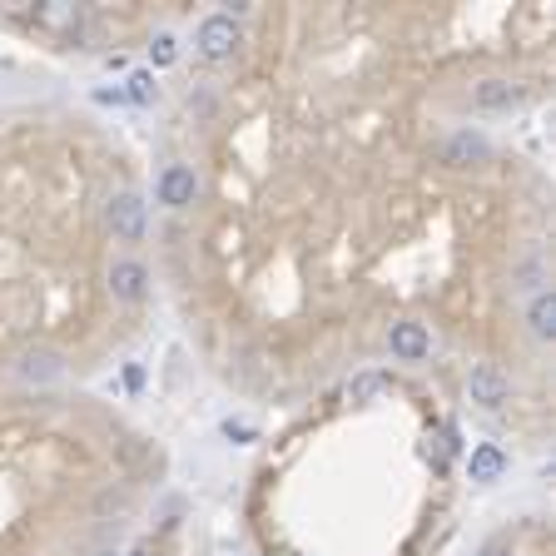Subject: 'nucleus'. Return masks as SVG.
I'll return each instance as SVG.
<instances>
[{
    "instance_id": "f257e3e1",
    "label": "nucleus",
    "mask_w": 556,
    "mask_h": 556,
    "mask_svg": "<svg viewBox=\"0 0 556 556\" xmlns=\"http://www.w3.org/2000/svg\"><path fill=\"white\" fill-rule=\"evenodd\" d=\"M194 45H199V55L204 60H229L234 50H239V20L234 15H204L199 20V30H194Z\"/></svg>"
},
{
    "instance_id": "f03ea898",
    "label": "nucleus",
    "mask_w": 556,
    "mask_h": 556,
    "mask_svg": "<svg viewBox=\"0 0 556 556\" xmlns=\"http://www.w3.org/2000/svg\"><path fill=\"white\" fill-rule=\"evenodd\" d=\"M199 199V174L189 164H164L159 179H154V204L164 209H189Z\"/></svg>"
},
{
    "instance_id": "7ed1b4c3",
    "label": "nucleus",
    "mask_w": 556,
    "mask_h": 556,
    "mask_svg": "<svg viewBox=\"0 0 556 556\" xmlns=\"http://www.w3.org/2000/svg\"><path fill=\"white\" fill-rule=\"evenodd\" d=\"M467 393H472V403H477V408L497 413V408L512 398V383H507V373H502L497 363H477V368L467 373Z\"/></svg>"
},
{
    "instance_id": "20e7f679",
    "label": "nucleus",
    "mask_w": 556,
    "mask_h": 556,
    "mask_svg": "<svg viewBox=\"0 0 556 556\" xmlns=\"http://www.w3.org/2000/svg\"><path fill=\"white\" fill-rule=\"evenodd\" d=\"M105 219H110V229H115L120 244H139V239H144V199H139L135 189L115 194L110 209H105Z\"/></svg>"
},
{
    "instance_id": "39448f33",
    "label": "nucleus",
    "mask_w": 556,
    "mask_h": 556,
    "mask_svg": "<svg viewBox=\"0 0 556 556\" xmlns=\"http://www.w3.org/2000/svg\"><path fill=\"white\" fill-rule=\"evenodd\" d=\"M388 348H393V358H398V363H422V358L432 353V338H427V328H422V323L403 318V323H393V328H388Z\"/></svg>"
},
{
    "instance_id": "423d86ee",
    "label": "nucleus",
    "mask_w": 556,
    "mask_h": 556,
    "mask_svg": "<svg viewBox=\"0 0 556 556\" xmlns=\"http://www.w3.org/2000/svg\"><path fill=\"white\" fill-rule=\"evenodd\" d=\"M527 100V85L517 80H477L472 85V110H517Z\"/></svg>"
},
{
    "instance_id": "0eeeda50",
    "label": "nucleus",
    "mask_w": 556,
    "mask_h": 556,
    "mask_svg": "<svg viewBox=\"0 0 556 556\" xmlns=\"http://www.w3.org/2000/svg\"><path fill=\"white\" fill-rule=\"evenodd\" d=\"M110 293H115L120 303H139V298L149 293V269H144L139 259H115V269H110Z\"/></svg>"
},
{
    "instance_id": "6e6552de",
    "label": "nucleus",
    "mask_w": 556,
    "mask_h": 556,
    "mask_svg": "<svg viewBox=\"0 0 556 556\" xmlns=\"http://www.w3.org/2000/svg\"><path fill=\"white\" fill-rule=\"evenodd\" d=\"M65 373V358L55 353V348H30V353H20V378H30V383H55Z\"/></svg>"
},
{
    "instance_id": "1a4fd4ad",
    "label": "nucleus",
    "mask_w": 556,
    "mask_h": 556,
    "mask_svg": "<svg viewBox=\"0 0 556 556\" xmlns=\"http://www.w3.org/2000/svg\"><path fill=\"white\" fill-rule=\"evenodd\" d=\"M467 472H472V482H502V472H507V452H502L497 442H477L472 457H467Z\"/></svg>"
},
{
    "instance_id": "9d476101",
    "label": "nucleus",
    "mask_w": 556,
    "mask_h": 556,
    "mask_svg": "<svg viewBox=\"0 0 556 556\" xmlns=\"http://www.w3.org/2000/svg\"><path fill=\"white\" fill-rule=\"evenodd\" d=\"M477 159H487V139L472 135V130H457V135L442 144V164H477Z\"/></svg>"
},
{
    "instance_id": "9b49d317",
    "label": "nucleus",
    "mask_w": 556,
    "mask_h": 556,
    "mask_svg": "<svg viewBox=\"0 0 556 556\" xmlns=\"http://www.w3.org/2000/svg\"><path fill=\"white\" fill-rule=\"evenodd\" d=\"M527 323H532V333H537V338H552V333H556V298L547 293V288L527 303Z\"/></svg>"
},
{
    "instance_id": "f8f14e48",
    "label": "nucleus",
    "mask_w": 556,
    "mask_h": 556,
    "mask_svg": "<svg viewBox=\"0 0 556 556\" xmlns=\"http://www.w3.org/2000/svg\"><path fill=\"white\" fill-rule=\"evenodd\" d=\"M383 393H388V373H358V378L348 383V403H358V408H363V403H378Z\"/></svg>"
},
{
    "instance_id": "ddd939ff",
    "label": "nucleus",
    "mask_w": 556,
    "mask_h": 556,
    "mask_svg": "<svg viewBox=\"0 0 556 556\" xmlns=\"http://www.w3.org/2000/svg\"><path fill=\"white\" fill-rule=\"evenodd\" d=\"M125 85H130V90H125V100H135V105H154V100H159L154 70H135V75H130Z\"/></svg>"
},
{
    "instance_id": "4468645a",
    "label": "nucleus",
    "mask_w": 556,
    "mask_h": 556,
    "mask_svg": "<svg viewBox=\"0 0 556 556\" xmlns=\"http://www.w3.org/2000/svg\"><path fill=\"white\" fill-rule=\"evenodd\" d=\"M174 55H179L174 35H154V45H149V60H154V65H174Z\"/></svg>"
},
{
    "instance_id": "2eb2a0df",
    "label": "nucleus",
    "mask_w": 556,
    "mask_h": 556,
    "mask_svg": "<svg viewBox=\"0 0 556 556\" xmlns=\"http://www.w3.org/2000/svg\"><path fill=\"white\" fill-rule=\"evenodd\" d=\"M40 15H45L50 25H65V20H70L75 10H65V0H50V10H40Z\"/></svg>"
},
{
    "instance_id": "dca6fc26",
    "label": "nucleus",
    "mask_w": 556,
    "mask_h": 556,
    "mask_svg": "<svg viewBox=\"0 0 556 556\" xmlns=\"http://www.w3.org/2000/svg\"><path fill=\"white\" fill-rule=\"evenodd\" d=\"M477 556H512V547H507V542H487Z\"/></svg>"
},
{
    "instance_id": "f3484780",
    "label": "nucleus",
    "mask_w": 556,
    "mask_h": 556,
    "mask_svg": "<svg viewBox=\"0 0 556 556\" xmlns=\"http://www.w3.org/2000/svg\"><path fill=\"white\" fill-rule=\"evenodd\" d=\"M224 432L229 437H254V427H244V422H224Z\"/></svg>"
},
{
    "instance_id": "a211bd4d",
    "label": "nucleus",
    "mask_w": 556,
    "mask_h": 556,
    "mask_svg": "<svg viewBox=\"0 0 556 556\" xmlns=\"http://www.w3.org/2000/svg\"><path fill=\"white\" fill-rule=\"evenodd\" d=\"M130 556H159V552H154V547H135V552H130Z\"/></svg>"
}]
</instances>
